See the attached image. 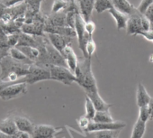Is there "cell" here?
I'll return each instance as SVG.
<instances>
[{"label": "cell", "instance_id": "74e56055", "mask_svg": "<svg viewBox=\"0 0 153 138\" xmlns=\"http://www.w3.org/2000/svg\"><path fill=\"white\" fill-rule=\"evenodd\" d=\"M15 138H32V134H30L27 132H24V131H20L18 130L15 134H14Z\"/></svg>", "mask_w": 153, "mask_h": 138}, {"label": "cell", "instance_id": "cb8c5ba5", "mask_svg": "<svg viewBox=\"0 0 153 138\" xmlns=\"http://www.w3.org/2000/svg\"><path fill=\"white\" fill-rule=\"evenodd\" d=\"M145 131H146V123L138 118L133 125L131 138H143Z\"/></svg>", "mask_w": 153, "mask_h": 138}, {"label": "cell", "instance_id": "60d3db41", "mask_svg": "<svg viewBox=\"0 0 153 138\" xmlns=\"http://www.w3.org/2000/svg\"><path fill=\"white\" fill-rule=\"evenodd\" d=\"M0 138H13V135H7L0 131Z\"/></svg>", "mask_w": 153, "mask_h": 138}, {"label": "cell", "instance_id": "f35d334b", "mask_svg": "<svg viewBox=\"0 0 153 138\" xmlns=\"http://www.w3.org/2000/svg\"><path fill=\"white\" fill-rule=\"evenodd\" d=\"M144 16L151 22V24L153 23V4L147 9V11L145 12Z\"/></svg>", "mask_w": 153, "mask_h": 138}, {"label": "cell", "instance_id": "83f0119b", "mask_svg": "<svg viewBox=\"0 0 153 138\" xmlns=\"http://www.w3.org/2000/svg\"><path fill=\"white\" fill-rule=\"evenodd\" d=\"M85 109H86V116L88 117L91 121H93L96 113H97V109L94 106V104L92 103V101L90 100V98L88 97L86 98V102H85Z\"/></svg>", "mask_w": 153, "mask_h": 138}, {"label": "cell", "instance_id": "d4e9b609", "mask_svg": "<svg viewBox=\"0 0 153 138\" xmlns=\"http://www.w3.org/2000/svg\"><path fill=\"white\" fill-rule=\"evenodd\" d=\"M113 7L114 4L112 0H95V10L98 14L108 11Z\"/></svg>", "mask_w": 153, "mask_h": 138}, {"label": "cell", "instance_id": "5b68a950", "mask_svg": "<svg viewBox=\"0 0 153 138\" xmlns=\"http://www.w3.org/2000/svg\"><path fill=\"white\" fill-rule=\"evenodd\" d=\"M75 30H76V37H78V42H79V49L83 52L84 58H88L87 57L86 48H87L88 42L92 37L89 36L88 34L86 32V30H85V20L83 19V17H82V16L80 15L79 12L76 14V16Z\"/></svg>", "mask_w": 153, "mask_h": 138}, {"label": "cell", "instance_id": "603a6c76", "mask_svg": "<svg viewBox=\"0 0 153 138\" xmlns=\"http://www.w3.org/2000/svg\"><path fill=\"white\" fill-rule=\"evenodd\" d=\"M27 57L28 59H30L33 62H36L37 60L39 59L40 57V50L39 48L37 47H34V46H21V47H18Z\"/></svg>", "mask_w": 153, "mask_h": 138}, {"label": "cell", "instance_id": "f1b7e54d", "mask_svg": "<svg viewBox=\"0 0 153 138\" xmlns=\"http://www.w3.org/2000/svg\"><path fill=\"white\" fill-rule=\"evenodd\" d=\"M79 12V10H68L66 12V14H67V25L68 27L75 29L76 16Z\"/></svg>", "mask_w": 153, "mask_h": 138}, {"label": "cell", "instance_id": "52a82bcc", "mask_svg": "<svg viewBox=\"0 0 153 138\" xmlns=\"http://www.w3.org/2000/svg\"><path fill=\"white\" fill-rule=\"evenodd\" d=\"M126 126V124L122 121H114L111 123H97L91 121L86 132L95 133L102 130H111V131H120Z\"/></svg>", "mask_w": 153, "mask_h": 138}, {"label": "cell", "instance_id": "3957f363", "mask_svg": "<svg viewBox=\"0 0 153 138\" xmlns=\"http://www.w3.org/2000/svg\"><path fill=\"white\" fill-rule=\"evenodd\" d=\"M51 72V80L61 82L67 86H70L73 82L76 81L75 74L68 67L51 65L49 66Z\"/></svg>", "mask_w": 153, "mask_h": 138}, {"label": "cell", "instance_id": "d6986e66", "mask_svg": "<svg viewBox=\"0 0 153 138\" xmlns=\"http://www.w3.org/2000/svg\"><path fill=\"white\" fill-rule=\"evenodd\" d=\"M112 2L114 4V7L116 8L117 10L130 16H132L136 14L139 10L133 7L128 0H112Z\"/></svg>", "mask_w": 153, "mask_h": 138}, {"label": "cell", "instance_id": "ee69618b", "mask_svg": "<svg viewBox=\"0 0 153 138\" xmlns=\"http://www.w3.org/2000/svg\"><path fill=\"white\" fill-rule=\"evenodd\" d=\"M150 29H151V30H153V23L151 24V27H150Z\"/></svg>", "mask_w": 153, "mask_h": 138}, {"label": "cell", "instance_id": "f6af8a7d", "mask_svg": "<svg viewBox=\"0 0 153 138\" xmlns=\"http://www.w3.org/2000/svg\"><path fill=\"white\" fill-rule=\"evenodd\" d=\"M116 138H118V137H116Z\"/></svg>", "mask_w": 153, "mask_h": 138}, {"label": "cell", "instance_id": "44dd1931", "mask_svg": "<svg viewBox=\"0 0 153 138\" xmlns=\"http://www.w3.org/2000/svg\"><path fill=\"white\" fill-rule=\"evenodd\" d=\"M151 99V97L149 96V94L148 93L147 90L145 89V87L143 86V84L141 82H140L138 84V88H137V95H136V101H137V106L140 107H143V106H147L149 104Z\"/></svg>", "mask_w": 153, "mask_h": 138}, {"label": "cell", "instance_id": "f546056e", "mask_svg": "<svg viewBox=\"0 0 153 138\" xmlns=\"http://www.w3.org/2000/svg\"><path fill=\"white\" fill-rule=\"evenodd\" d=\"M149 118H150V110H149V105L140 107H139V119L147 123Z\"/></svg>", "mask_w": 153, "mask_h": 138}, {"label": "cell", "instance_id": "7c38bea8", "mask_svg": "<svg viewBox=\"0 0 153 138\" xmlns=\"http://www.w3.org/2000/svg\"><path fill=\"white\" fill-rule=\"evenodd\" d=\"M79 13L85 22L90 21L93 10L95 9V0H76Z\"/></svg>", "mask_w": 153, "mask_h": 138}, {"label": "cell", "instance_id": "ffe728a7", "mask_svg": "<svg viewBox=\"0 0 153 138\" xmlns=\"http://www.w3.org/2000/svg\"><path fill=\"white\" fill-rule=\"evenodd\" d=\"M14 117H15V121H16L18 130L27 132L30 134H33L35 125L28 117L24 116H14Z\"/></svg>", "mask_w": 153, "mask_h": 138}, {"label": "cell", "instance_id": "4dcf8cb0", "mask_svg": "<svg viewBox=\"0 0 153 138\" xmlns=\"http://www.w3.org/2000/svg\"><path fill=\"white\" fill-rule=\"evenodd\" d=\"M118 133L111 130H102L95 132V138H116Z\"/></svg>", "mask_w": 153, "mask_h": 138}, {"label": "cell", "instance_id": "9a60e30c", "mask_svg": "<svg viewBox=\"0 0 153 138\" xmlns=\"http://www.w3.org/2000/svg\"><path fill=\"white\" fill-rule=\"evenodd\" d=\"M61 54L63 55V57L66 60L68 68L71 72H74L76 66H78V64H79V59H78V57H76L74 50L72 49L71 45H68L64 49V51L61 52Z\"/></svg>", "mask_w": 153, "mask_h": 138}, {"label": "cell", "instance_id": "e575fe53", "mask_svg": "<svg viewBox=\"0 0 153 138\" xmlns=\"http://www.w3.org/2000/svg\"><path fill=\"white\" fill-rule=\"evenodd\" d=\"M85 30L88 34L89 36L93 37V34L96 31V24L94 22H92L91 20L85 22Z\"/></svg>", "mask_w": 153, "mask_h": 138}, {"label": "cell", "instance_id": "e0dca14e", "mask_svg": "<svg viewBox=\"0 0 153 138\" xmlns=\"http://www.w3.org/2000/svg\"><path fill=\"white\" fill-rule=\"evenodd\" d=\"M87 97H88L90 98V100L92 101V103L94 104L97 111H105V110H109V108L112 107V104H109L107 102H105L102 97L100 96L99 92H88L86 93Z\"/></svg>", "mask_w": 153, "mask_h": 138}, {"label": "cell", "instance_id": "ba28073f", "mask_svg": "<svg viewBox=\"0 0 153 138\" xmlns=\"http://www.w3.org/2000/svg\"><path fill=\"white\" fill-rule=\"evenodd\" d=\"M144 15L140 13L139 11L129 16L128 22H127V26H126V32L127 34L129 35H138L140 32H143V27H142V17Z\"/></svg>", "mask_w": 153, "mask_h": 138}, {"label": "cell", "instance_id": "8fae6325", "mask_svg": "<svg viewBox=\"0 0 153 138\" xmlns=\"http://www.w3.org/2000/svg\"><path fill=\"white\" fill-rule=\"evenodd\" d=\"M44 25L43 22L33 21L31 24H24L21 26V32L33 36H44Z\"/></svg>", "mask_w": 153, "mask_h": 138}, {"label": "cell", "instance_id": "277c9868", "mask_svg": "<svg viewBox=\"0 0 153 138\" xmlns=\"http://www.w3.org/2000/svg\"><path fill=\"white\" fill-rule=\"evenodd\" d=\"M51 80V72L47 67L40 66L35 63L32 64L29 69V73L25 76V81L27 84H34L43 81Z\"/></svg>", "mask_w": 153, "mask_h": 138}, {"label": "cell", "instance_id": "d6a6232c", "mask_svg": "<svg viewBox=\"0 0 153 138\" xmlns=\"http://www.w3.org/2000/svg\"><path fill=\"white\" fill-rule=\"evenodd\" d=\"M153 4V0H141L140 5L138 6L137 9L139 10L140 13H141L142 15L145 14V12L147 11V9Z\"/></svg>", "mask_w": 153, "mask_h": 138}, {"label": "cell", "instance_id": "7bdbcfd3", "mask_svg": "<svg viewBox=\"0 0 153 138\" xmlns=\"http://www.w3.org/2000/svg\"><path fill=\"white\" fill-rule=\"evenodd\" d=\"M149 61L150 63H153V53H151V54L149 55Z\"/></svg>", "mask_w": 153, "mask_h": 138}, {"label": "cell", "instance_id": "484cf974", "mask_svg": "<svg viewBox=\"0 0 153 138\" xmlns=\"http://www.w3.org/2000/svg\"><path fill=\"white\" fill-rule=\"evenodd\" d=\"M93 121L97 123H111L114 122V120L112 115L110 114L109 110H105V111H97Z\"/></svg>", "mask_w": 153, "mask_h": 138}, {"label": "cell", "instance_id": "9c48e42d", "mask_svg": "<svg viewBox=\"0 0 153 138\" xmlns=\"http://www.w3.org/2000/svg\"><path fill=\"white\" fill-rule=\"evenodd\" d=\"M59 133L58 128L50 125H36L32 138H53Z\"/></svg>", "mask_w": 153, "mask_h": 138}, {"label": "cell", "instance_id": "1f68e13d", "mask_svg": "<svg viewBox=\"0 0 153 138\" xmlns=\"http://www.w3.org/2000/svg\"><path fill=\"white\" fill-rule=\"evenodd\" d=\"M96 49H97V45H96V43H95L93 37H92V38L89 39V41L88 42V44H87V48H86L87 57L92 59L93 54L96 52Z\"/></svg>", "mask_w": 153, "mask_h": 138}, {"label": "cell", "instance_id": "30bf717a", "mask_svg": "<svg viewBox=\"0 0 153 138\" xmlns=\"http://www.w3.org/2000/svg\"><path fill=\"white\" fill-rule=\"evenodd\" d=\"M47 37L51 43L61 53L68 45H71L72 38L57 34H47Z\"/></svg>", "mask_w": 153, "mask_h": 138}, {"label": "cell", "instance_id": "4316f807", "mask_svg": "<svg viewBox=\"0 0 153 138\" xmlns=\"http://www.w3.org/2000/svg\"><path fill=\"white\" fill-rule=\"evenodd\" d=\"M69 5V0H54L51 13H58L60 11H66Z\"/></svg>", "mask_w": 153, "mask_h": 138}, {"label": "cell", "instance_id": "ab89813d", "mask_svg": "<svg viewBox=\"0 0 153 138\" xmlns=\"http://www.w3.org/2000/svg\"><path fill=\"white\" fill-rule=\"evenodd\" d=\"M149 107V110H150V118L153 119V98H151Z\"/></svg>", "mask_w": 153, "mask_h": 138}, {"label": "cell", "instance_id": "8d00e7d4", "mask_svg": "<svg viewBox=\"0 0 153 138\" xmlns=\"http://www.w3.org/2000/svg\"><path fill=\"white\" fill-rule=\"evenodd\" d=\"M138 35H140V36H142L143 38H145L147 41L153 43V30H151V29H149V30H148V31L140 32Z\"/></svg>", "mask_w": 153, "mask_h": 138}, {"label": "cell", "instance_id": "6da1fadb", "mask_svg": "<svg viewBox=\"0 0 153 138\" xmlns=\"http://www.w3.org/2000/svg\"><path fill=\"white\" fill-rule=\"evenodd\" d=\"M74 74L76 78V83H78L86 93L98 91L97 80L92 72L90 58H84V60H79Z\"/></svg>", "mask_w": 153, "mask_h": 138}, {"label": "cell", "instance_id": "7402d4cb", "mask_svg": "<svg viewBox=\"0 0 153 138\" xmlns=\"http://www.w3.org/2000/svg\"><path fill=\"white\" fill-rule=\"evenodd\" d=\"M9 56L12 57L14 60H16L17 61L25 62V63H27V64H33L34 63L30 59H28V57L18 47H12V48H10V50H9Z\"/></svg>", "mask_w": 153, "mask_h": 138}, {"label": "cell", "instance_id": "4fadbf2b", "mask_svg": "<svg viewBox=\"0 0 153 138\" xmlns=\"http://www.w3.org/2000/svg\"><path fill=\"white\" fill-rule=\"evenodd\" d=\"M44 33L46 34H57L60 35L68 36L74 38L76 36V33L75 29H72L68 26H54L51 25L45 24L44 25Z\"/></svg>", "mask_w": 153, "mask_h": 138}, {"label": "cell", "instance_id": "7a4b0ae2", "mask_svg": "<svg viewBox=\"0 0 153 138\" xmlns=\"http://www.w3.org/2000/svg\"><path fill=\"white\" fill-rule=\"evenodd\" d=\"M31 65L32 64L17 61L9 55L6 56L0 61V67H1L0 77H4L9 73H16L20 78H23L29 73V69Z\"/></svg>", "mask_w": 153, "mask_h": 138}, {"label": "cell", "instance_id": "ac0fdd59", "mask_svg": "<svg viewBox=\"0 0 153 138\" xmlns=\"http://www.w3.org/2000/svg\"><path fill=\"white\" fill-rule=\"evenodd\" d=\"M109 14L112 16V17L114 19L115 24H116V28L118 31L122 29H126L127 26V22L129 19V16L117 10L116 8L113 7L110 10H108Z\"/></svg>", "mask_w": 153, "mask_h": 138}, {"label": "cell", "instance_id": "b9f144b4", "mask_svg": "<svg viewBox=\"0 0 153 138\" xmlns=\"http://www.w3.org/2000/svg\"><path fill=\"white\" fill-rule=\"evenodd\" d=\"M9 84H7V83H5V82H3V81H0V91H1L5 87H7V86H8Z\"/></svg>", "mask_w": 153, "mask_h": 138}, {"label": "cell", "instance_id": "2e32d148", "mask_svg": "<svg viewBox=\"0 0 153 138\" xmlns=\"http://www.w3.org/2000/svg\"><path fill=\"white\" fill-rule=\"evenodd\" d=\"M0 131L7 135H14L18 131L14 116H8L0 121Z\"/></svg>", "mask_w": 153, "mask_h": 138}, {"label": "cell", "instance_id": "d590c367", "mask_svg": "<svg viewBox=\"0 0 153 138\" xmlns=\"http://www.w3.org/2000/svg\"><path fill=\"white\" fill-rule=\"evenodd\" d=\"M42 1V0H25V3L30 7H32L37 11H40V7H41Z\"/></svg>", "mask_w": 153, "mask_h": 138}, {"label": "cell", "instance_id": "8992f818", "mask_svg": "<svg viewBox=\"0 0 153 138\" xmlns=\"http://www.w3.org/2000/svg\"><path fill=\"white\" fill-rule=\"evenodd\" d=\"M27 83L25 82H16L9 84L0 91V98L5 101L16 98L22 95L27 93Z\"/></svg>", "mask_w": 153, "mask_h": 138}, {"label": "cell", "instance_id": "5bb4252c", "mask_svg": "<svg viewBox=\"0 0 153 138\" xmlns=\"http://www.w3.org/2000/svg\"><path fill=\"white\" fill-rule=\"evenodd\" d=\"M45 24L54 26H68L66 12L60 11L58 13H51V15L46 16Z\"/></svg>", "mask_w": 153, "mask_h": 138}, {"label": "cell", "instance_id": "836d02e7", "mask_svg": "<svg viewBox=\"0 0 153 138\" xmlns=\"http://www.w3.org/2000/svg\"><path fill=\"white\" fill-rule=\"evenodd\" d=\"M90 122H91V120H90L88 117H87L86 116H81L79 119H78V125H79V126L82 130H84V131H86V130L88 129V127Z\"/></svg>", "mask_w": 153, "mask_h": 138}]
</instances>
